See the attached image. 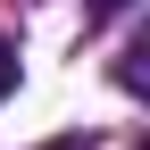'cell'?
<instances>
[{
  "label": "cell",
  "mask_w": 150,
  "mask_h": 150,
  "mask_svg": "<svg viewBox=\"0 0 150 150\" xmlns=\"http://www.w3.org/2000/svg\"><path fill=\"white\" fill-rule=\"evenodd\" d=\"M17 92V42H0V100Z\"/></svg>",
  "instance_id": "6da1fadb"
},
{
  "label": "cell",
  "mask_w": 150,
  "mask_h": 150,
  "mask_svg": "<svg viewBox=\"0 0 150 150\" xmlns=\"http://www.w3.org/2000/svg\"><path fill=\"white\" fill-rule=\"evenodd\" d=\"M134 0H83V17H125Z\"/></svg>",
  "instance_id": "7a4b0ae2"
},
{
  "label": "cell",
  "mask_w": 150,
  "mask_h": 150,
  "mask_svg": "<svg viewBox=\"0 0 150 150\" xmlns=\"http://www.w3.org/2000/svg\"><path fill=\"white\" fill-rule=\"evenodd\" d=\"M42 150H92V134H59V142H42Z\"/></svg>",
  "instance_id": "3957f363"
},
{
  "label": "cell",
  "mask_w": 150,
  "mask_h": 150,
  "mask_svg": "<svg viewBox=\"0 0 150 150\" xmlns=\"http://www.w3.org/2000/svg\"><path fill=\"white\" fill-rule=\"evenodd\" d=\"M134 150H142V142H134Z\"/></svg>",
  "instance_id": "277c9868"
}]
</instances>
